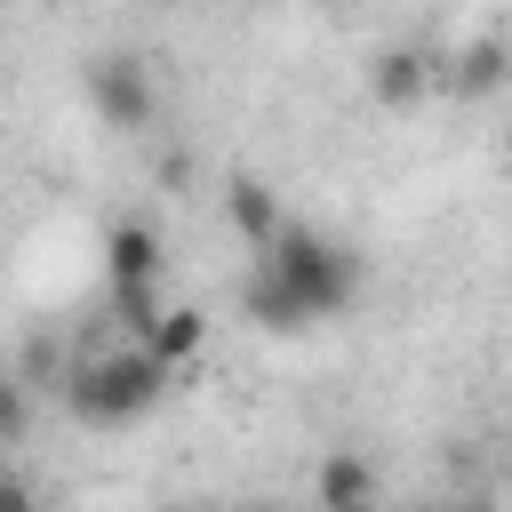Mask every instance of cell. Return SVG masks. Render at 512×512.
Masks as SVG:
<instances>
[{
    "label": "cell",
    "mask_w": 512,
    "mask_h": 512,
    "mask_svg": "<svg viewBox=\"0 0 512 512\" xmlns=\"http://www.w3.org/2000/svg\"><path fill=\"white\" fill-rule=\"evenodd\" d=\"M104 272H112V296L152 288V280H160V232H152L144 216H120V224L104 232Z\"/></svg>",
    "instance_id": "4"
},
{
    "label": "cell",
    "mask_w": 512,
    "mask_h": 512,
    "mask_svg": "<svg viewBox=\"0 0 512 512\" xmlns=\"http://www.w3.org/2000/svg\"><path fill=\"white\" fill-rule=\"evenodd\" d=\"M0 512H32V488H24V472H8V480H0Z\"/></svg>",
    "instance_id": "10"
},
{
    "label": "cell",
    "mask_w": 512,
    "mask_h": 512,
    "mask_svg": "<svg viewBox=\"0 0 512 512\" xmlns=\"http://www.w3.org/2000/svg\"><path fill=\"white\" fill-rule=\"evenodd\" d=\"M224 216H232V232H240L256 256H272V248H280V232H288V216H280L272 184H256V176H232V184H224Z\"/></svg>",
    "instance_id": "5"
},
{
    "label": "cell",
    "mask_w": 512,
    "mask_h": 512,
    "mask_svg": "<svg viewBox=\"0 0 512 512\" xmlns=\"http://www.w3.org/2000/svg\"><path fill=\"white\" fill-rule=\"evenodd\" d=\"M432 88V56L424 48H384L376 64H368V96L376 104H416Z\"/></svg>",
    "instance_id": "7"
},
{
    "label": "cell",
    "mask_w": 512,
    "mask_h": 512,
    "mask_svg": "<svg viewBox=\"0 0 512 512\" xmlns=\"http://www.w3.org/2000/svg\"><path fill=\"white\" fill-rule=\"evenodd\" d=\"M504 160H512V128H504Z\"/></svg>",
    "instance_id": "14"
},
{
    "label": "cell",
    "mask_w": 512,
    "mask_h": 512,
    "mask_svg": "<svg viewBox=\"0 0 512 512\" xmlns=\"http://www.w3.org/2000/svg\"><path fill=\"white\" fill-rule=\"evenodd\" d=\"M88 104H96V120L104 128H152V112H160V96H152V72L136 64V56H96L88 64Z\"/></svg>",
    "instance_id": "3"
},
{
    "label": "cell",
    "mask_w": 512,
    "mask_h": 512,
    "mask_svg": "<svg viewBox=\"0 0 512 512\" xmlns=\"http://www.w3.org/2000/svg\"><path fill=\"white\" fill-rule=\"evenodd\" d=\"M352 512H384V496H376V504H352Z\"/></svg>",
    "instance_id": "12"
},
{
    "label": "cell",
    "mask_w": 512,
    "mask_h": 512,
    "mask_svg": "<svg viewBox=\"0 0 512 512\" xmlns=\"http://www.w3.org/2000/svg\"><path fill=\"white\" fill-rule=\"evenodd\" d=\"M168 512H208V504H168Z\"/></svg>",
    "instance_id": "13"
},
{
    "label": "cell",
    "mask_w": 512,
    "mask_h": 512,
    "mask_svg": "<svg viewBox=\"0 0 512 512\" xmlns=\"http://www.w3.org/2000/svg\"><path fill=\"white\" fill-rule=\"evenodd\" d=\"M432 512H488V504H432Z\"/></svg>",
    "instance_id": "11"
},
{
    "label": "cell",
    "mask_w": 512,
    "mask_h": 512,
    "mask_svg": "<svg viewBox=\"0 0 512 512\" xmlns=\"http://www.w3.org/2000/svg\"><path fill=\"white\" fill-rule=\"evenodd\" d=\"M312 496H320V512L376 504V472H368V456H352V448H328V456H320V480H312Z\"/></svg>",
    "instance_id": "6"
},
{
    "label": "cell",
    "mask_w": 512,
    "mask_h": 512,
    "mask_svg": "<svg viewBox=\"0 0 512 512\" xmlns=\"http://www.w3.org/2000/svg\"><path fill=\"white\" fill-rule=\"evenodd\" d=\"M504 464H512V448H504Z\"/></svg>",
    "instance_id": "15"
},
{
    "label": "cell",
    "mask_w": 512,
    "mask_h": 512,
    "mask_svg": "<svg viewBox=\"0 0 512 512\" xmlns=\"http://www.w3.org/2000/svg\"><path fill=\"white\" fill-rule=\"evenodd\" d=\"M504 64H512V48H504L496 32H480V40H464V48L448 56V88H456V96H488V88L504 80Z\"/></svg>",
    "instance_id": "8"
},
{
    "label": "cell",
    "mask_w": 512,
    "mask_h": 512,
    "mask_svg": "<svg viewBox=\"0 0 512 512\" xmlns=\"http://www.w3.org/2000/svg\"><path fill=\"white\" fill-rule=\"evenodd\" d=\"M256 272L304 312V328H312V320H336V312L360 296V264H352V248L328 240V232H312V224H288L280 248L256 256Z\"/></svg>",
    "instance_id": "1"
},
{
    "label": "cell",
    "mask_w": 512,
    "mask_h": 512,
    "mask_svg": "<svg viewBox=\"0 0 512 512\" xmlns=\"http://www.w3.org/2000/svg\"><path fill=\"white\" fill-rule=\"evenodd\" d=\"M160 392H168V368L144 352V344H112V352H88V360H72V376H64V408L80 416V424H136V416H152L160 408Z\"/></svg>",
    "instance_id": "2"
},
{
    "label": "cell",
    "mask_w": 512,
    "mask_h": 512,
    "mask_svg": "<svg viewBox=\"0 0 512 512\" xmlns=\"http://www.w3.org/2000/svg\"><path fill=\"white\" fill-rule=\"evenodd\" d=\"M200 344H208V320H200L192 304H176V312L160 320V336H152L144 352H152L160 368H184V360H200Z\"/></svg>",
    "instance_id": "9"
},
{
    "label": "cell",
    "mask_w": 512,
    "mask_h": 512,
    "mask_svg": "<svg viewBox=\"0 0 512 512\" xmlns=\"http://www.w3.org/2000/svg\"><path fill=\"white\" fill-rule=\"evenodd\" d=\"M264 512H272V504H264Z\"/></svg>",
    "instance_id": "16"
}]
</instances>
